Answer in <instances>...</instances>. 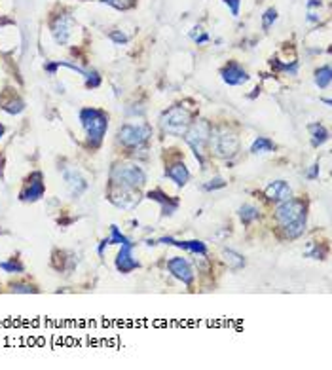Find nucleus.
Wrapping results in <instances>:
<instances>
[{
    "mask_svg": "<svg viewBox=\"0 0 332 370\" xmlns=\"http://www.w3.org/2000/svg\"><path fill=\"white\" fill-rule=\"evenodd\" d=\"M306 218H308V207L302 199H287L281 201L275 209V222L279 226L285 238L296 240L306 232Z\"/></svg>",
    "mask_w": 332,
    "mask_h": 370,
    "instance_id": "nucleus-1",
    "label": "nucleus"
},
{
    "mask_svg": "<svg viewBox=\"0 0 332 370\" xmlns=\"http://www.w3.org/2000/svg\"><path fill=\"white\" fill-rule=\"evenodd\" d=\"M80 123H82V127L86 131L87 143L91 146L101 145L103 137H105V133L109 129V116H107V112L99 109H91V107L82 109L80 110Z\"/></svg>",
    "mask_w": 332,
    "mask_h": 370,
    "instance_id": "nucleus-2",
    "label": "nucleus"
},
{
    "mask_svg": "<svg viewBox=\"0 0 332 370\" xmlns=\"http://www.w3.org/2000/svg\"><path fill=\"white\" fill-rule=\"evenodd\" d=\"M211 131H213V127H211V123L207 120H197V122L190 123L186 133L182 135L184 141H186V145L192 148V152H194V156L197 158L202 167L205 165V148L209 146Z\"/></svg>",
    "mask_w": 332,
    "mask_h": 370,
    "instance_id": "nucleus-3",
    "label": "nucleus"
},
{
    "mask_svg": "<svg viewBox=\"0 0 332 370\" xmlns=\"http://www.w3.org/2000/svg\"><path fill=\"white\" fill-rule=\"evenodd\" d=\"M110 182L118 188H143L146 182V175L135 163H116L110 171Z\"/></svg>",
    "mask_w": 332,
    "mask_h": 370,
    "instance_id": "nucleus-4",
    "label": "nucleus"
},
{
    "mask_svg": "<svg viewBox=\"0 0 332 370\" xmlns=\"http://www.w3.org/2000/svg\"><path fill=\"white\" fill-rule=\"evenodd\" d=\"M159 122H161V127L165 133L175 135V137H182L186 133L188 125L192 123V112L184 107H171L161 114Z\"/></svg>",
    "mask_w": 332,
    "mask_h": 370,
    "instance_id": "nucleus-5",
    "label": "nucleus"
},
{
    "mask_svg": "<svg viewBox=\"0 0 332 370\" xmlns=\"http://www.w3.org/2000/svg\"><path fill=\"white\" fill-rule=\"evenodd\" d=\"M211 148L217 158H222V160H228V158H234L236 154L239 152V139L236 133H231L228 129H217L211 131V141H209Z\"/></svg>",
    "mask_w": 332,
    "mask_h": 370,
    "instance_id": "nucleus-6",
    "label": "nucleus"
},
{
    "mask_svg": "<svg viewBox=\"0 0 332 370\" xmlns=\"http://www.w3.org/2000/svg\"><path fill=\"white\" fill-rule=\"evenodd\" d=\"M152 137V129L148 125H133V123H125L118 129V141L122 143L125 148L131 150H139L148 143Z\"/></svg>",
    "mask_w": 332,
    "mask_h": 370,
    "instance_id": "nucleus-7",
    "label": "nucleus"
},
{
    "mask_svg": "<svg viewBox=\"0 0 332 370\" xmlns=\"http://www.w3.org/2000/svg\"><path fill=\"white\" fill-rule=\"evenodd\" d=\"M74 27H76V23H74L73 17H69V15H59L57 19L51 23V35L55 38V42L69 44V40H71L74 35Z\"/></svg>",
    "mask_w": 332,
    "mask_h": 370,
    "instance_id": "nucleus-8",
    "label": "nucleus"
},
{
    "mask_svg": "<svg viewBox=\"0 0 332 370\" xmlns=\"http://www.w3.org/2000/svg\"><path fill=\"white\" fill-rule=\"evenodd\" d=\"M44 179H42V173L40 171H35V173H30V177L27 179L25 182V188L21 190V197L23 201H37L40 197L44 196Z\"/></svg>",
    "mask_w": 332,
    "mask_h": 370,
    "instance_id": "nucleus-9",
    "label": "nucleus"
},
{
    "mask_svg": "<svg viewBox=\"0 0 332 370\" xmlns=\"http://www.w3.org/2000/svg\"><path fill=\"white\" fill-rule=\"evenodd\" d=\"M167 270H169L177 279H181L184 285L192 287V283H194V272H192V266H190V262H188L186 258H182V256H175V258H171V260L167 262Z\"/></svg>",
    "mask_w": 332,
    "mask_h": 370,
    "instance_id": "nucleus-10",
    "label": "nucleus"
},
{
    "mask_svg": "<svg viewBox=\"0 0 332 370\" xmlns=\"http://www.w3.org/2000/svg\"><path fill=\"white\" fill-rule=\"evenodd\" d=\"M109 199L116 205V207H122V209H133V207L139 204V199H141V197H139L137 190L118 188V186H114V188L110 190Z\"/></svg>",
    "mask_w": 332,
    "mask_h": 370,
    "instance_id": "nucleus-11",
    "label": "nucleus"
},
{
    "mask_svg": "<svg viewBox=\"0 0 332 370\" xmlns=\"http://www.w3.org/2000/svg\"><path fill=\"white\" fill-rule=\"evenodd\" d=\"M133 247H135V243H123L122 245L120 253L116 256V268H118V272L129 274V272H133V270H137L141 266L139 260H135V256H133Z\"/></svg>",
    "mask_w": 332,
    "mask_h": 370,
    "instance_id": "nucleus-12",
    "label": "nucleus"
},
{
    "mask_svg": "<svg viewBox=\"0 0 332 370\" xmlns=\"http://www.w3.org/2000/svg\"><path fill=\"white\" fill-rule=\"evenodd\" d=\"M220 76H222L224 84H228V86H243L249 82V74L238 63H228L220 71Z\"/></svg>",
    "mask_w": 332,
    "mask_h": 370,
    "instance_id": "nucleus-13",
    "label": "nucleus"
},
{
    "mask_svg": "<svg viewBox=\"0 0 332 370\" xmlns=\"http://www.w3.org/2000/svg\"><path fill=\"white\" fill-rule=\"evenodd\" d=\"M292 196V190L285 181H274L268 184L266 188V197L274 204H281V201H287Z\"/></svg>",
    "mask_w": 332,
    "mask_h": 370,
    "instance_id": "nucleus-14",
    "label": "nucleus"
},
{
    "mask_svg": "<svg viewBox=\"0 0 332 370\" xmlns=\"http://www.w3.org/2000/svg\"><path fill=\"white\" fill-rule=\"evenodd\" d=\"M148 199L158 201L161 205V215L163 217H169V215H173L175 211L179 209V199L167 196L163 190H152V192H148Z\"/></svg>",
    "mask_w": 332,
    "mask_h": 370,
    "instance_id": "nucleus-15",
    "label": "nucleus"
},
{
    "mask_svg": "<svg viewBox=\"0 0 332 370\" xmlns=\"http://www.w3.org/2000/svg\"><path fill=\"white\" fill-rule=\"evenodd\" d=\"M63 177H65L67 186H69V190H71V194H73V196L78 197L86 192L87 182H86V179L76 171V169H65V171H63Z\"/></svg>",
    "mask_w": 332,
    "mask_h": 370,
    "instance_id": "nucleus-16",
    "label": "nucleus"
},
{
    "mask_svg": "<svg viewBox=\"0 0 332 370\" xmlns=\"http://www.w3.org/2000/svg\"><path fill=\"white\" fill-rule=\"evenodd\" d=\"M159 243H165V245H175L179 247V249H184V251H190V253L194 254H200V256H207V245L203 243V241H177L173 238H161Z\"/></svg>",
    "mask_w": 332,
    "mask_h": 370,
    "instance_id": "nucleus-17",
    "label": "nucleus"
},
{
    "mask_svg": "<svg viewBox=\"0 0 332 370\" xmlns=\"http://www.w3.org/2000/svg\"><path fill=\"white\" fill-rule=\"evenodd\" d=\"M165 177L167 179H171V181L177 184V186H184L188 181H190V171H188V167L184 165V161H175L169 165V169H165Z\"/></svg>",
    "mask_w": 332,
    "mask_h": 370,
    "instance_id": "nucleus-18",
    "label": "nucleus"
},
{
    "mask_svg": "<svg viewBox=\"0 0 332 370\" xmlns=\"http://www.w3.org/2000/svg\"><path fill=\"white\" fill-rule=\"evenodd\" d=\"M123 243H131L129 238H125L120 230H118V226H110V238L107 240H103V243L99 245V254L103 256L105 253V247L107 245H123Z\"/></svg>",
    "mask_w": 332,
    "mask_h": 370,
    "instance_id": "nucleus-19",
    "label": "nucleus"
},
{
    "mask_svg": "<svg viewBox=\"0 0 332 370\" xmlns=\"http://www.w3.org/2000/svg\"><path fill=\"white\" fill-rule=\"evenodd\" d=\"M308 129L311 133V145L315 146V148L328 141V131H326L325 125H321V123H310Z\"/></svg>",
    "mask_w": 332,
    "mask_h": 370,
    "instance_id": "nucleus-20",
    "label": "nucleus"
},
{
    "mask_svg": "<svg viewBox=\"0 0 332 370\" xmlns=\"http://www.w3.org/2000/svg\"><path fill=\"white\" fill-rule=\"evenodd\" d=\"M274 150H275V145L268 137L254 139V143L251 145V152L253 154H268V152H274Z\"/></svg>",
    "mask_w": 332,
    "mask_h": 370,
    "instance_id": "nucleus-21",
    "label": "nucleus"
},
{
    "mask_svg": "<svg viewBox=\"0 0 332 370\" xmlns=\"http://www.w3.org/2000/svg\"><path fill=\"white\" fill-rule=\"evenodd\" d=\"M330 80H332V76H330V66L328 65L321 66L317 73H315V86H317L319 89H326V87L330 86Z\"/></svg>",
    "mask_w": 332,
    "mask_h": 370,
    "instance_id": "nucleus-22",
    "label": "nucleus"
},
{
    "mask_svg": "<svg viewBox=\"0 0 332 370\" xmlns=\"http://www.w3.org/2000/svg\"><path fill=\"white\" fill-rule=\"evenodd\" d=\"M258 217H260V213L254 205H243V207H239V218H241L243 224H251V222L256 220Z\"/></svg>",
    "mask_w": 332,
    "mask_h": 370,
    "instance_id": "nucleus-23",
    "label": "nucleus"
},
{
    "mask_svg": "<svg viewBox=\"0 0 332 370\" xmlns=\"http://www.w3.org/2000/svg\"><path fill=\"white\" fill-rule=\"evenodd\" d=\"M224 258H226V262H228V266H230L231 270H241L245 266V258H243L241 254L236 253V251H231V249H226V251H224Z\"/></svg>",
    "mask_w": 332,
    "mask_h": 370,
    "instance_id": "nucleus-24",
    "label": "nucleus"
},
{
    "mask_svg": "<svg viewBox=\"0 0 332 370\" xmlns=\"http://www.w3.org/2000/svg\"><path fill=\"white\" fill-rule=\"evenodd\" d=\"M0 109H4L6 112H10V114H19V112L25 109V103H23L21 99H15V97H12L10 101H2V103H0Z\"/></svg>",
    "mask_w": 332,
    "mask_h": 370,
    "instance_id": "nucleus-25",
    "label": "nucleus"
},
{
    "mask_svg": "<svg viewBox=\"0 0 332 370\" xmlns=\"http://www.w3.org/2000/svg\"><path fill=\"white\" fill-rule=\"evenodd\" d=\"M0 270H4L8 274H23V272H25V266L14 256V258H10V260L0 262Z\"/></svg>",
    "mask_w": 332,
    "mask_h": 370,
    "instance_id": "nucleus-26",
    "label": "nucleus"
},
{
    "mask_svg": "<svg viewBox=\"0 0 332 370\" xmlns=\"http://www.w3.org/2000/svg\"><path fill=\"white\" fill-rule=\"evenodd\" d=\"M12 292H21V294H29V292H38V289H35L29 283H14L12 285Z\"/></svg>",
    "mask_w": 332,
    "mask_h": 370,
    "instance_id": "nucleus-27",
    "label": "nucleus"
},
{
    "mask_svg": "<svg viewBox=\"0 0 332 370\" xmlns=\"http://www.w3.org/2000/svg\"><path fill=\"white\" fill-rule=\"evenodd\" d=\"M190 38H192L194 42H197V44H203V42H207V40H209V37L203 32L202 27H194V29H192V32H190Z\"/></svg>",
    "mask_w": 332,
    "mask_h": 370,
    "instance_id": "nucleus-28",
    "label": "nucleus"
},
{
    "mask_svg": "<svg viewBox=\"0 0 332 370\" xmlns=\"http://www.w3.org/2000/svg\"><path fill=\"white\" fill-rule=\"evenodd\" d=\"M277 19V12H275L274 8H270V10H266V14H264V17H262V25H264V29H270L272 27V23Z\"/></svg>",
    "mask_w": 332,
    "mask_h": 370,
    "instance_id": "nucleus-29",
    "label": "nucleus"
},
{
    "mask_svg": "<svg viewBox=\"0 0 332 370\" xmlns=\"http://www.w3.org/2000/svg\"><path fill=\"white\" fill-rule=\"evenodd\" d=\"M84 78H86L87 87H99L101 86V76H99L97 73H86L84 74Z\"/></svg>",
    "mask_w": 332,
    "mask_h": 370,
    "instance_id": "nucleus-30",
    "label": "nucleus"
},
{
    "mask_svg": "<svg viewBox=\"0 0 332 370\" xmlns=\"http://www.w3.org/2000/svg\"><path fill=\"white\" fill-rule=\"evenodd\" d=\"M103 2H107V4L118 8V10H125V8H129L135 0H103Z\"/></svg>",
    "mask_w": 332,
    "mask_h": 370,
    "instance_id": "nucleus-31",
    "label": "nucleus"
},
{
    "mask_svg": "<svg viewBox=\"0 0 332 370\" xmlns=\"http://www.w3.org/2000/svg\"><path fill=\"white\" fill-rule=\"evenodd\" d=\"M226 186V181L224 179H220V177H217V179H213V181H209L205 186H203V190H217V188H224Z\"/></svg>",
    "mask_w": 332,
    "mask_h": 370,
    "instance_id": "nucleus-32",
    "label": "nucleus"
},
{
    "mask_svg": "<svg viewBox=\"0 0 332 370\" xmlns=\"http://www.w3.org/2000/svg\"><path fill=\"white\" fill-rule=\"evenodd\" d=\"M239 2H241V0H224V4H228V6H230L231 15H236V17L239 15Z\"/></svg>",
    "mask_w": 332,
    "mask_h": 370,
    "instance_id": "nucleus-33",
    "label": "nucleus"
},
{
    "mask_svg": "<svg viewBox=\"0 0 332 370\" xmlns=\"http://www.w3.org/2000/svg\"><path fill=\"white\" fill-rule=\"evenodd\" d=\"M110 38H112V40H114L116 44H123V42H127V37H125V35H120V32H112V35H110Z\"/></svg>",
    "mask_w": 332,
    "mask_h": 370,
    "instance_id": "nucleus-34",
    "label": "nucleus"
},
{
    "mask_svg": "<svg viewBox=\"0 0 332 370\" xmlns=\"http://www.w3.org/2000/svg\"><path fill=\"white\" fill-rule=\"evenodd\" d=\"M317 177H319V163H315V165H311V169L308 171V179L313 181V179H317Z\"/></svg>",
    "mask_w": 332,
    "mask_h": 370,
    "instance_id": "nucleus-35",
    "label": "nucleus"
},
{
    "mask_svg": "<svg viewBox=\"0 0 332 370\" xmlns=\"http://www.w3.org/2000/svg\"><path fill=\"white\" fill-rule=\"evenodd\" d=\"M2 135H4V125L0 123V137H2Z\"/></svg>",
    "mask_w": 332,
    "mask_h": 370,
    "instance_id": "nucleus-36",
    "label": "nucleus"
}]
</instances>
